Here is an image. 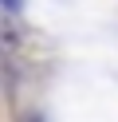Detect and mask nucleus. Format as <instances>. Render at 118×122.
Wrapping results in <instances>:
<instances>
[{
    "mask_svg": "<svg viewBox=\"0 0 118 122\" xmlns=\"http://www.w3.org/2000/svg\"><path fill=\"white\" fill-rule=\"evenodd\" d=\"M4 8H8V12H16V8H20V0H4Z\"/></svg>",
    "mask_w": 118,
    "mask_h": 122,
    "instance_id": "nucleus-2",
    "label": "nucleus"
},
{
    "mask_svg": "<svg viewBox=\"0 0 118 122\" xmlns=\"http://www.w3.org/2000/svg\"><path fill=\"white\" fill-rule=\"evenodd\" d=\"M24 122H43V114H36V110H31V114H24Z\"/></svg>",
    "mask_w": 118,
    "mask_h": 122,
    "instance_id": "nucleus-1",
    "label": "nucleus"
}]
</instances>
